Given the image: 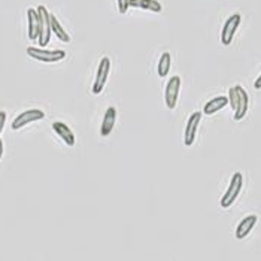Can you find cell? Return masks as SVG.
Returning <instances> with one entry per match:
<instances>
[{
    "label": "cell",
    "instance_id": "cell-15",
    "mask_svg": "<svg viewBox=\"0 0 261 261\" xmlns=\"http://www.w3.org/2000/svg\"><path fill=\"white\" fill-rule=\"evenodd\" d=\"M128 6L133 8H141L151 12H161L163 6L159 0H128Z\"/></svg>",
    "mask_w": 261,
    "mask_h": 261
},
{
    "label": "cell",
    "instance_id": "cell-8",
    "mask_svg": "<svg viewBox=\"0 0 261 261\" xmlns=\"http://www.w3.org/2000/svg\"><path fill=\"white\" fill-rule=\"evenodd\" d=\"M200 121L201 112H194V114H191V117L188 118L187 125H185V133H184V145H185V146H191V145L194 143Z\"/></svg>",
    "mask_w": 261,
    "mask_h": 261
},
{
    "label": "cell",
    "instance_id": "cell-11",
    "mask_svg": "<svg viewBox=\"0 0 261 261\" xmlns=\"http://www.w3.org/2000/svg\"><path fill=\"white\" fill-rule=\"evenodd\" d=\"M115 121H117V109L114 106L108 108L105 117H103V121H101V127H100V135L103 138L109 136L115 127Z\"/></svg>",
    "mask_w": 261,
    "mask_h": 261
},
{
    "label": "cell",
    "instance_id": "cell-9",
    "mask_svg": "<svg viewBox=\"0 0 261 261\" xmlns=\"http://www.w3.org/2000/svg\"><path fill=\"white\" fill-rule=\"evenodd\" d=\"M234 87L238 90V106L234 109V120L241 121L248 112L249 97H248V93L245 91L243 87H241V85H234Z\"/></svg>",
    "mask_w": 261,
    "mask_h": 261
},
{
    "label": "cell",
    "instance_id": "cell-10",
    "mask_svg": "<svg viewBox=\"0 0 261 261\" xmlns=\"http://www.w3.org/2000/svg\"><path fill=\"white\" fill-rule=\"evenodd\" d=\"M258 221V217L257 215H248L238 224V228H236V239H245L251 231L252 228L255 227V224Z\"/></svg>",
    "mask_w": 261,
    "mask_h": 261
},
{
    "label": "cell",
    "instance_id": "cell-6",
    "mask_svg": "<svg viewBox=\"0 0 261 261\" xmlns=\"http://www.w3.org/2000/svg\"><path fill=\"white\" fill-rule=\"evenodd\" d=\"M109 70H111V60L108 57H103L100 63H99L96 80H94V84H93V93L94 94H100L103 91V87H105L108 76H109Z\"/></svg>",
    "mask_w": 261,
    "mask_h": 261
},
{
    "label": "cell",
    "instance_id": "cell-14",
    "mask_svg": "<svg viewBox=\"0 0 261 261\" xmlns=\"http://www.w3.org/2000/svg\"><path fill=\"white\" fill-rule=\"evenodd\" d=\"M227 105H228V97H227V96H217V97L211 99V100L204 105V108H203V114H206V115H212V114H215V112H218V111L224 109Z\"/></svg>",
    "mask_w": 261,
    "mask_h": 261
},
{
    "label": "cell",
    "instance_id": "cell-18",
    "mask_svg": "<svg viewBox=\"0 0 261 261\" xmlns=\"http://www.w3.org/2000/svg\"><path fill=\"white\" fill-rule=\"evenodd\" d=\"M228 103L231 105V108L234 111L236 106H238V90H236V87H231L228 90Z\"/></svg>",
    "mask_w": 261,
    "mask_h": 261
},
{
    "label": "cell",
    "instance_id": "cell-12",
    "mask_svg": "<svg viewBox=\"0 0 261 261\" xmlns=\"http://www.w3.org/2000/svg\"><path fill=\"white\" fill-rule=\"evenodd\" d=\"M27 24H29V39L36 40L39 38V14L36 9H27Z\"/></svg>",
    "mask_w": 261,
    "mask_h": 261
},
{
    "label": "cell",
    "instance_id": "cell-19",
    "mask_svg": "<svg viewBox=\"0 0 261 261\" xmlns=\"http://www.w3.org/2000/svg\"><path fill=\"white\" fill-rule=\"evenodd\" d=\"M118 2V9H120V14H125L127 9L130 8L128 6V0H117Z\"/></svg>",
    "mask_w": 261,
    "mask_h": 261
},
{
    "label": "cell",
    "instance_id": "cell-5",
    "mask_svg": "<svg viewBox=\"0 0 261 261\" xmlns=\"http://www.w3.org/2000/svg\"><path fill=\"white\" fill-rule=\"evenodd\" d=\"M179 90H181V78L179 76H172L167 85H166V91H164V100L169 109H175L178 97H179Z\"/></svg>",
    "mask_w": 261,
    "mask_h": 261
},
{
    "label": "cell",
    "instance_id": "cell-16",
    "mask_svg": "<svg viewBox=\"0 0 261 261\" xmlns=\"http://www.w3.org/2000/svg\"><path fill=\"white\" fill-rule=\"evenodd\" d=\"M49 18H51V30L56 33V36L61 40V42H70V36L67 35V32L60 25L59 20L56 18L54 14H49Z\"/></svg>",
    "mask_w": 261,
    "mask_h": 261
},
{
    "label": "cell",
    "instance_id": "cell-22",
    "mask_svg": "<svg viewBox=\"0 0 261 261\" xmlns=\"http://www.w3.org/2000/svg\"><path fill=\"white\" fill-rule=\"evenodd\" d=\"M3 157V141L0 139V159Z\"/></svg>",
    "mask_w": 261,
    "mask_h": 261
},
{
    "label": "cell",
    "instance_id": "cell-13",
    "mask_svg": "<svg viewBox=\"0 0 261 261\" xmlns=\"http://www.w3.org/2000/svg\"><path fill=\"white\" fill-rule=\"evenodd\" d=\"M53 128L54 132L60 136L63 142L67 145V146H73L75 145V135L72 133V130L61 121H54L53 122Z\"/></svg>",
    "mask_w": 261,
    "mask_h": 261
},
{
    "label": "cell",
    "instance_id": "cell-20",
    "mask_svg": "<svg viewBox=\"0 0 261 261\" xmlns=\"http://www.w3.org/2000/svg\"><path fill=\"white\" fill-rule=\"evenodd\" d=\"M5 122H6V112L5 111H0V133L5 127Z\"/></svg>",
    "mask_w": 261,
    "mask_h": 261
},
{
    "label": "cell",
    "instance_id": "cell-4",
    "mask_svg": "<svg viewBox=\"0 0 261 261\" xmlns=\"http://www.w3.org/2000/svg\"><path fill=\"white\" fill-rule=\"evenodd\" d=\"M241 14H233L231 17H228L227 21L224 22L221 32V43L222 45H230L231 40L234 38V33L238 32L239 25H241Z\"/></svg>",
    "mask_w": 261,
    "mask_h": 261
},
{
    "label": "cell",
    "instance_id": "cell-1",
    "mask_svg": "<svg viewBox=\"0 0 261 261\" xmlns=\"http://www.w3.org/2000/svg\"><path fill=\"white\" fill-rule=\"evenodd\" d=\"M27 54L32 59L42 61V63H57L66 57V53L63 49H43V48H36V46H29Z\"/></svg>",
    "mask_w": 261,
    "mask_h": 261
},
{
    "label": "cell",
    "instance_id": "cell-17",
    "mask_svg": "<svg viewBox=\"0 0 261 261\" xmlns=\"http://www.w3.org/2000/svg\"><path fill=\"white\" fill-rule=\"evenodd\" d=\"M170 64H172V56L169 53H163L159 61V67H157V73L160 78H164L169 70H170Z\"/></svg>",
    "mask_w": 261,
    "mask_h": 261
},
{
    "label": "cell",
    "instance_id": "cell-7",
    "mask_svg": "<svg viewBox=\"0 0 261 261\" xmlns=\"http://www.w3.org/2000/svg\"><path fill=\"white\" fill-rule=\"evenodd\" d=\"M45 118V114L43 111L40 109H27L24 112H21L20 115L12 121V130H20L24 125L30 124V122H35V121H40Z\"/></svg>",
    "mask_w": 261,
    "mask_h": 261
},
{
    "label": "cell",
    "instance_id": "cell-3",
    "mask_svg": "<svg viewBox=\"0 0 261 261\" xmlns=\"http://www.w3.org/2000/svg\"><path fill=\"white\" fill-rule=\"evenodd\" d=\"M39 14V45L42 48H45L49 40H51V18H49V12L45 6H39L38 9Z\"/></svg>",
    "mask_w": 261,
    "mask_h": 261
},
{
    "label": "cell",
    "instance_id": "cell-2",
    "mask_svg": "<svg viewBox=\"0 0 261 261\" xmlns=\"http://www.w3.org/2000/svg\"><path fill=\"white\" fill-rule=\"evenodd\" d=\"M242 187H243V176H242V173L236 172V173L233 175L231 181H230V185H228L227 191H225V193H224V196H222V199H221L222 209L230 207V206L236 201V199H238V197H239V194H241Z\"/></svg>",
    "mask_w": 261,
    "mask_h": 261
},
{
    "label": "cell",
    "instance_id": "cell-21",
    "mask_svg": "<svg viewBox=\"0 0 261 261\" xmlns=\"http://www.w3.org/2000/svg\"><path fill=\"white\" fill-rule=\"evenodd\" d=\"M254 88H255V90H261V75L255 80V82H254Z\"/></svg>",
    "mask_w": 261,
    "mask_h": 261
}]
</instances>
